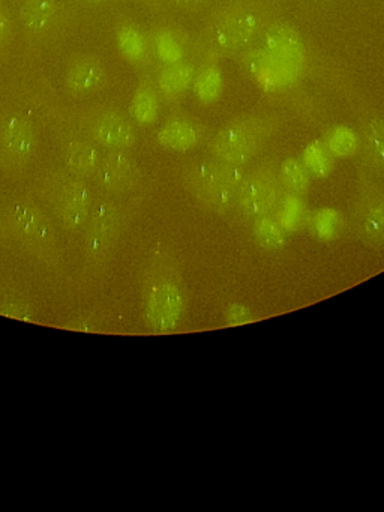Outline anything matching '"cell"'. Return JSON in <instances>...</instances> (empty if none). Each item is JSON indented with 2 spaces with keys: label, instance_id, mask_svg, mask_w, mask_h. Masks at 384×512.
<instances>
[{
  "label": "cell",
  "instance_id": "cell-18",
  "mask_svg": "<svg viewBox=\"0 0 384 512\" xmlns=\"http://www.w3.org/2000/svg\"><path fill=\"white\" fill-rule=\"evenodd\" d=\"M309 230L318 241H335L344 230V217H342L341 212L333 208L318 209L309 220Z\"/></svg>",
  "mask_w": 384,
  "mask_h": 512
},
{
  "label": "cell",
  "instance_id": "cell-14",
  "mask_svg": "<svg viewBox=\"0 0 384 512\" xmlns=\"http://www.w3.org/2000/svg\"><path fill=\"white\" fill-rule=\"evenodd\" d=\"M129 113L138 125L149 127L155 124L159 115V100L155 89L149 83H140L137 86L129 104Z\"/></svg>",
  "mask_w": 384,
  "mask_h": 512
},
{
  "label": "cell",
  "instance_id": "cell-1",
  "mask_svg": "<svg viewBox=\"0 0 384 512\" xmlns=\"http://www.w3.org/2000/svg\"><path fill=\"white\" fill-rule=\"evenodd\" d=\"M278 119L269 113H248L225 122L207 143L210 158L248 166L276 131Z\"/></svg>",
  "mask_w": 384,
  "mask_h": 512
},
{
  "label": "cell",
  "instance_id": "cell-10",
  "mask_svg": "<svg viewBox=\"0 0 384 512\" xmlns=\"http://www.w3.org/2000/svg\"><path fill=\"white\" fill-rule=\"evenodd\" d=\"M63 160L72 172L90 175L98 169L101 152L98 145L84 134H72L63 143Z\"/></svg>",
  "mask_w": 384,
  "mask_h": 512
},
{
  "label": "cell",
  "instance_id": "cell-8",
  "mask_svg": "<svg viewBox=\"0 0 384 512\" xmlns=\"http://www.w3.org/2000/svg\"><path fill=\"white\" fill-rule=\"evenodd\" d=\"M264 47L267 53L279 64L290 65V67H299L305 62V43L302 35L290 25L270 26L263 35Z\"/></svg>",
  "mask_w": 384,
  "mask_h": 512
},
{
  "label": "cell",
  "instance_id": "cell-31",
  "mask_svg": "<svg viewBox=\"0 0 384 512\" xmlns=\"http://www.w3.org/2000/svg\"><path fill=\"white\" fill-rule=\"evenodd\" d=\"M231 2H243V0H231Z\"/></svg>",
  "mask_w": 384,
  "mask_h": 512
},
{
  "label": "cell",
  "instance_id": "cell-4",
  "mask_svg": "<svg viewBox=\"0 0 384 512\" xmlns=\"http://www.w3.org/2000/svg\"><path fill=\"white\" fill-rule=\"evenodd\" d=\"M185 181L195 197L218 211H227L236 202V193L213 158L189 166Z\"/></svg>",
  "mask_w": 384,
  "mask_h": 512
},
{
  "label": "cell",
  "instance_id": "cell-28",
  "mask_svg": "<svg viewBox=\"0 0 384 512\" xmlns=\"http://www.w3.org/2000/svg\"><path fill=\"white\" fill-rule=\"evenodd\" d=\"M231 311H233L234 316H230V323H233V325H239V323H246L249 322V319H251V313H249L248 310H246L245 307H240V305H236V307L231 308Z\"/></svg>",
  "mask_w": 384,
  "mask_h": 512
},
{
  "label": "cell",
  "instance_id": "cell-6",
  "mask_svg": "<svg viewBox=\"0 0 384 512\" xmlns=\"http://www.w3.org/2000/svg\"><path fill=\"white\" fill-rule=\"evenodd\" d=\"M84 131V136L104 149H131L137 140L132 122L114 110L90 115L84 122Z\"/></svg>",
  "mask_w": 384,
  "mask_h": 512
},
{
  "label": "cell",
  "instance_id": "cell-19",
  "mask_svg": "<svg viewBox=\"0 0 384 512\" xmlns=\"http://www.w3.org/2000/svg\"><path fill=\"white\" fill-rule=\"evenodd\" d=\"M333 158L335 157L327 148L326 142L314 140L306 146L300 160L309 175L315 176V178H327L333 170Z\"/></svg>",
  "mask_w": 384,
  "mask_h": 512
},
{
  "label": "cell",
  "instance_id": "cell-15",
  "mask_svg": "<svg viewBox=\"0 0 384 512\" xmlns=\"http://www.w3.org/2000/svg\"><path fill=\"white\" fill-rule=\"evenodd\" d=\"M195 67L189 62L180 61L167 65L159 73L158 89L167 97L182 94L194 82Z\"/></svg>",
  "mask_w": 384,
  "mask_h": 512
},
{
  "label": "cell",
  "instance_id": "cell-23",
  "mask_svg": "<svg viewBox=\"0 0 384 512\" xmlns=\"http://www.w3.org/2000/svg\"><path fill=\"white\" fill-rule=\"evenodd\" d=\"M327 148L335 158H350L359 151V137L347 127L335 128L326 139Z\"/></svg>",
  "mask_w": 384,
  "mask_h": 512
},
{
  "label": "cell",
  "instance_id": "cell-29",
  "mask_svg": "<svg viewBox=\"0 0 384 512\" xmlns=\"http://www.w3.org/2000/svg\"><path fill=\"white\" fill-rule=\"evenodd\" d=\"M176 2L183 5V7H197V5L203 4L206 0H176Z\"/></svg>",
  "mask_w": 384,
  "mask_h": 512
},
{
  "label": "cell",
  "instance_id": "cell-13",
  "mask_svg": "<svg viewBox=\"0 0 384 512\" xmlns=\"http://www.w3.org/2000/svg\"><path fill=\"white\" fill-rule=\"evenodd\" d=\"M117 50L129 64L140 65L146 59L147 40L140 28L132 23H123L116 32Z\"/></svg>",
  "mask_w": 384,
  "mask_h": 512
},
{
  "label": "cell",
  "instance_id": "cell-30",
  "mask_svg": "<svg viewBox=\"0 0 384 512\" xmlns=\"http://www.w3.org/2000/svg\"><path fill=\"white\" fill-rule=\"evenodd\" d=\"M83 2H89V4H102V2H107V0H83Z\"/></svg>",
  "mask_w": 384,
  "mask_h": 512
},
{
  "label": "cell",
  "instance_id": "cell-3",
  "mask_svg": "<svg viewBox=\"0 0 384 512\" xmlns=\"http://www.w3.org/2000/svg\"><path fill=\"white\" fill-rule=\"evenodd\" d=\"M284 193L279 169L270 163L260 164L249 170L245 182L237 191L234 208L243 220L254 223L263 215L275 212Z\"/></svg>",
  "mask_w": 384,
  "mask_h": 512
},
{
  "label": "cell",
  "instance_id": "cell-17",
  "mask_svg": "<svg viewBox=\"0 0 384 512\" xmlns=\"http://www.w3.org/2000/svg\"><path fill=\"white\" fill-rule=\"evenodd\" d=\"M255 239L264 250L276 251L285 247L288 239L287 230L279 223L275 212L263 215L254 221Z\"/></svg>",
  "mask_w": 384,
  "mask_h": 512
},
{
  "label": "cell",
  "instance_id": "cell-20",
  "mask_svg": "<svg viewBox=\"0 0 384 512\" xmlns=\"http://www.w3.org/2000/svg\"><path fill=\"white\" fill-rule=\"evenodd\" d=\"M222 85H224L222 73L216 65H206L201 68L200 73L195 74L194 82H192L195 97L204 104L218 100L222 92Z\"/></svg>",
  "mask_w": 384,
  "mask_h": 512
},
{
  "label": "cell",
  "instance_id": "cell-22",
  "mask_svg": "<svg viewBox=\"0 0 384 512\" xmlns=\"http://www.w3.org/2000/svg\"><path fill=\"white\" fill-rule=\"evenodd\" d=\"M362 235L371 247L384 248V200L369 206L363 215Z\"/></svg>",
  "mask_w": 384,
  "mask_h": 512
},
{
  "label": "cell",
  "instance_id": "cell-7",
  "mask_svg": "<svg viewBox=\"0 0 384 512\" xmlns=\"http://www.w3.org/2000/svg\"><path fill=\"white\" fill-rule=\"evenodd\" d=\"M107 76V67L99 56L81 55L69 64L65 86L74 97H86L99 91Z\"/></svg>",
  "mask_w": 384,
  "mask_h": 512
},
{
  "label": "cell",
  "instance_id": "cell-16",
  "mask_svg": "<svg viewBox=\"0 0 384 512\" xmlns=\"http://www.w3.org/2000/svg\"><path fill=\"white\" fill-rule=\"evenodd\" d=\"M276 217L288 233L297 232L305 226L308 209L299 194L285 191L275 209Z\"/></svg>",
  "mask_w": 384,
  "mask_h": 512
},
{
  "label": "cell",
  "instance_id": "cell-21",
  "mask_svg": "<svg viewBox=\"0 0 384 512\" xmlns=\"http://www.w3.org/2000/svg\"><path fill=\"white\" fill-rule=\"evenodd\" d=\"M279 176H281L285 191L299 194V196H305L309 184H311V175L303 166L302 160H297L294 157L285 158L282 161L279 166Z\"/></svg>",
  "mask_w": 384,
  "mask_h": 512
},
{
  "label": "cell",
  "instance_id": "cell-11",
  "mask_svg": "<svg viewBox=\"0 0 384 512\" xmlns=\"http://www.w3.org/2000/svg\"><path fill=\"white\" fill-rule=\"evenodd\" d=\"M201 131L194 122L186 119H171L156 131L155 140L167 151L185 152L200 142Z\"/></svg>",
  "mask_w": 384,
  "mask_h": 512
},
{
  "label": "cell",
  "instance_id": "cell-2",
  "mask_svg": "<svg viewBox=\"0 0 384 512\" xmlns=\"http://www.w3.org/2000/svg\"><path fill=\"white\" fill-rule=\"evenodd\" d=\"M263 28V19L255 11L248 8L227 11L207 25L201 38L203 52L213 58L236 55L251 46Z\"/></svg>",
  "mask_w": 384,
  "mask_h": 512
},
{
  "label": "cell",
  "instance_id": "cell-24",
  "mask_svg": "<svg viewBox=\"0 0 384 512\" xmlns=\"http://www.w3.org/2000/svg\"><path fill=\"white\" fill-rule=\"evenodd\" d=\"M365 146L372 163L384 170V118H372L366 122Z\"/></svg>",
  "mask_w": 384,
  "mask_h": 512
},
{
  "label": "cell",
  "instance_id": "cell-5",
  "mask_svg": "<svg viewBox=\"0 0 384 512\" xmlns=\"http://www.w3.org/2000/svg\"><path fill=\"white\" fill-rule=\"evenodd\" d=\"M36 149V130L32 121L18 110L0 113V154L11 163H26Z\"/></svg>",
  "mask_w": 384,
  "mask_h": 512
},
{
  "label": "cell",
  "instance_id": "cell-25",
  "mask_svg": "<svg viewBox=\"0 0 384 512\" xmlns=\"http://www.w3.org/2000/svg\"><path fill=\"white\" fill-rule=\"evenodd\" d=\"M153 46H155L156 55L165 64H176V62L182 61V46L170 31H159L158 34H155Z\"/></svg>",
  "mask_w": 384,
  "mask_h": 512
},
{
  "label": "cell",
  "instance_id": "cell-26",
  "mask_svg": "<svg viewBox=\"0 0 384 512\" xmlns=\"http://www.w3.org/2000/svg\"><path fill=\"white\" fill-rule=\"evenodd\" d=\"M272 56L267 53L266 49H248L243 55L242 58V70L245 71L248 76L255 77L261 70H263L264 65L270 61Z\"/></svg>",
  "mask_w": 384,
  "mask_h": 512
},
{
  "label": "cell",
  "instance_id": "cell-9",
  "mask_svg": "<svg viewBox=\"0 0 384 512\" xmlns=\"http://www.w3.org/2000/svg\"><path fill=\"white\" fill-rule=\"evenodd\" d=\"M18 13L29 34L44 37L56 28L60 11L57 0H20Z\"/></svg>",
  "mask_w": 384,
  "mask_h": 512
},
{
  "label": "cell",
  "instance_id": "cell-27",
  "mask_svg": "<svg viewBox=\"0 0 384 512\" xmlns=\"http://www.w3.org/2000/svg\"><path fill=\"white\" fill-rule=\"evenodd\" d=\"M12 31V19L9 16L8 11L0 8V43L8 38V35L11 34Z\"/></svg>",
  "mask_w": 384,
  "mask_h": 512
},
{
  "label": "cell",
  "instance_id": "cell-12",
  "mask_svg": "<svg viewBox=\"0 0 384 512\" xmlns=\"http://www.w3.org/2000/svg\"><path fill=\"white\" fill-rule=\"evenodd\" d=\"M96 172L108 187H120L134 175V157L129 149H105Z\"/></svg>",
  "mask_w": 384,
  "mask_h": 512
}]
</instances>
